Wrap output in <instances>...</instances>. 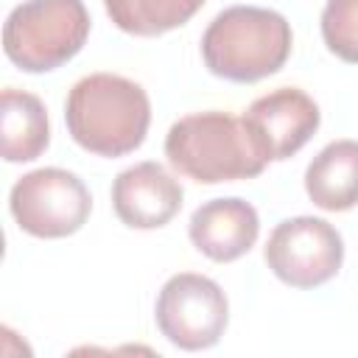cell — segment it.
<instances>
[{
  "label": "cell",
  "instance_id": "cell-1",
  "mask_svg": "<svg viewBox=\"0 0 358 358\" xmlns=\"http://www.w3.org/2000/svg\"><path fill=\"white\" fill-rule=\"evenodd\" d=\"M70 137L90 154L123 157L143 145L151 123L145 90L117 73H92L73 84L64 101Z\"/></svg>",
  "mask_w": 358,
  "mask_h": 358
},
{
  "label": "cell",
  "instance_id": "cell-2",
  "mask_svg": "<svg viewBox=\"0 0 358 358\" xmlns=\"http://www.w3.org/2000/svg\"><path fill=\"white\" fill-rule=\"evenodd\" d=\"M171 168L199 185L260 176L268 165L243 117L221 109L179 117L165 134Z\"/></svg>",
  "mask_w": 358,
  "mask_h": 358
},
{
  "label": "cell",
  "instance_id": "cell-3",
  "mask_svg": "<svg viewBox=\"0 0 358 358\" xmlns=\"http://www.w3.org/2000/svg\"><path fill=\"white\" fill-rule=\"evenodd\" d=\"M291 22L260 6H229L201 36V59L218 78L252 84L274 76L291 56Z\"/></svg>",
  "mask_w": 358,
  "mask_h": 358
},
{
  "label": "cell",
  "instance_id": "cell-4",
  "mask_svg": "<svg viewBox=\"0 0 358 358\" xmlns=\"http://www.w3.org/2000/svg\"><path fill=\"white\" fill-rule=\"evenodd\" d=\"M90 36L84 0H25L3 25V50L25 73H50L67 64Z\"/></svg>",
  "mask_w": 358,
  "mask_h": 358
},
{
  "label": "cell",
  "instance_id": "cell-5",
  "mask_svg": "<svg viewBox=\"0 0 358 358\" xmlns=\"http://www.w3.org/2000/svg\"><path fill=\"white\" fill-rule=\"evenodd\" d=\"M154 319L159 333L179 350H210L229 322V302L221 285L196 271H179L157 294Z\"/></svg>",
  "mask_w": 358,
  "mask_h": 358
},
{
  "label": "cell",
  "instance_id": "cell-6",
  "mask_svg": "<svg viewBox=\"0 0 358 358\" xmlns=\"http://www.w3.org/2000/svg\"><path fill=\"white\" fill-rule=\"evenodd\" d=\"M8 210L17 227L34 238H67L87 224L92 196L73 171L36 168L14 182Z\"/></svg>",
  "mask_w": 358,
  "mask_h": 358
},
{
  "label": "cell",
  "instance_id": "cell-7",
  "mask_svg": "<svg viewBox=\"0 0 358 358\" xmlns=\"http://www.w3.org/2000/svg\"><path fill=\"white\" fill-rule=\"evenodd\" d=\"M271 274L291 288H319L333 280L344 263V241L338 229L316 215L280 221L263 252Z\"/></svg>",
  "mask_w": 358,
  "mask_h": 358
},
{
  "label": "cell",
  "instance_id": "cell-8",
  "mask_svg": "<svg viewBox=\"0 0 358 358\" xmlns=\"http://www.w3.org/2000/svg\"><path fill=\"white\" fill-rule=\"evenodd\" d=\"M243 120L266 159L280 162L294 157L316 134L322 112L308 92L296 87H280L255 98L243 112Z\"/></svg>",
  "mask_w": 358,
  "mask_h": 358
},
{
  "label": "cell",
  "instance_id": "cell-9",
  "mask_svg": "<svg viewBox=\"0 0 358 358\" xmlns=\"http://www.w3.org/2000/svg\"><path fill=\"white\" fill-rule=\"evenodd\" d=\"M182 185L159 162H137L112 182L115 215L131 229H159L182 210Z\"/></svg>",
  "mask_w": 358,
  "mask_h": 358
},
{
  "label": "cell",
  "instance_id": "cell-10",
  "mask_svg": "<svg viewBox=\"0 0 358 358\" xmlns=\"http://www.w3.org/2000/svg\"><path fill=\"white\" fill-rule=\"evenodd\" d=\"M187 235L204 257L215 263H232L255 246L260 235V218L257 210L243 199H213L193 210Z\"/></svg>",
  "mask_w": 358,
  "mask_h": 358
},
{
  "label": "cell",
  "instance_id": "cell-11",
  "mask_svg": "<svg viewBox=\"0 0 358 358\" xmlns=\"http://www.w3.org/2000/svg\"><path fill=\"white\" fill-rule=\"evenodd\" d=\"M305 193L319 210H352L358 204V140L327 143L305 168Z\"/></svg>",
  "mask_w": 358,
  "mask_h": 358
},
{
  "label": "cell",
  "instance_id": "cell-12",
  "mask_svg": "<svg viewBox=\"0 0 358 358\" xmlns=\"http://www.w3.org/2000/svg\"><path fill=\"white\" fill-rule=\"evenodd\" d=\"M0 151L6 162H31L45 154L50 143V123L45 103L25 90H3L0 98Z\"/></svg>",
  "mask_w": 358,
  "mask_h": 358
},
{
  "label": "cell",
  "instance_id": "cell-13",
  "mask_svg": "<svg viewBox=\"0 0 358 358\" xmlns=\"http://www.w3.org/2000/svg\"><path fill=\"white\" fill-rule=\"evenodd\" d=\"M204 0H103L109 20L134 36H159L185 25Z\"/></svg>",
  "mask_w": 358,
  "mask_h": 358
},
{
  "label": "cell",
  "instance_id": "cell-14",
  "mask_svg": "<svg viewBox=\"0 0 358 358\" xmlns=\"http://www.w3.org/2000/svg\"><path fill=\"white\" fill-rule=\"evenodd\" d=\"M322 39L333 56L358 64V0H327L322 11Z\"/></svg>",
  "mask_w": 358,
  "mask_h": 358
}]
</instances>
